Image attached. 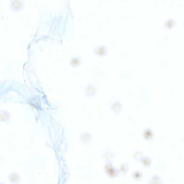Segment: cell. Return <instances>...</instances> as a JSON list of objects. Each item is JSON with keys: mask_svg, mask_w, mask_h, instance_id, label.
<instances>
[{"mask_svg": "<svg viewBox=\"0 0 184 184\" xmlns=\"http://www.w3.org/2000/svg\"><path fill=\"white\" fill-rule=\"evenodd\" d=\"M21 5H22V3L21 2V1H16L12 3V6L13 9H18L21 8V6H22Z\"/></svg>", "mask_w": 184, "mask_h": 184, "instance_id": "cell-11", "label": "cell"}, {"mask_svg": "<svg viewBox=\"0 0 184 184\" xmlns=\"http://www.w3.org/2000/svg\"><path fill=\"white\" fill-rule=\"evenodd\" d=\"M104 170L106 174L110 178H116L120 174V169L115 167L111 160L106 161L104 166Z\"/></svg>", "mask_w": 184, "mask_h": 184, "instance_id": "cell-1", "label": "cell"}, {"mask_svg": "<svg viewBox=\"0 0 184 184\" xmlns=\"http://www.w3.org/2000/svg\"><path fill=\"white\" fill-rule=\"evenodd\" d=\"M149 184H161V180L158 175H153L149 181Z\"/></svg>", "mask_w": 184, "mask_h": 184, "instance_id": "cell-5", "label": "cell"}, {"mask_svg": "<svg viewBox=\"0 0 184 184\" xmlns=\"http://www.w3.org/2000/svg\"><path fill=\"white\" fill-rule=\"evenodd\" d=\"M104 158L106 161L111 160L112 159L114 158L115 155L113 152L111 151H107L103 155Z\"/></svg>", "mask_w": 184, "mask_h": 184, "instance_id": "cell-8", "label": "cell"}, {"mask_svg": "<svg viewBox=\"0 0 184 184\" xmlns=\"http://www.w3.org/2000/svg\"><path fill=\"white\" fill-rule=\"evenodd\" d=\"M139 163H141L144 167L148 168L149 167L152 163V161L150 158L147 156H143L141 158Z\"/></svg>", "mask_w": 184, "mask_h": 184, "instance_id": "cell-2", "label": "cell"}, {"mask_svg": "<svg viewBox=\"0 0 184 184\" xmlns=\"http://www.w3.org/2000/svg\"><path fill=\"white\" fill-rule=\"evenodd\" d=\"M143 176V173L138 170L134 171L132 174V178L135 181H140L142 179Z\"/></svg>", "mask_w": 184, "mask_h": 184, "instance_id": "cell-3", "label": "cell"}, {"mask_svg": "<svg viewBox=\"0 0 184 184\" xmlns=\"http://www.w3.org/2000/svg\"><path fill=\"white\" fill-rule=\"evenodd\" d=\"M144 136L146 140H151L153 136V131L150 128H147L144 131Z\"/></svg>", "mask_w": 184, "mask_h": 184, "instance_id": "cell-4", "label": "cell"}, {"mask_svg": "<svg viewBox=\"0 0 184 184\" xmlns=\"http://www.w3.org/2000/svg\"><path fill=\"white\" fill-rule=\"evenodd\" d=\"M96 52L98 54L103 55L107 52V49H105L104 47H98L96 49Z\"/></svg>", "mask_w": 184, "mask_h": 184, "instance_id": "cell-9", "label": "cell"}, {"mask_svg": "<svg viewBox=\"0 0 184 184\" xmlns=\"http://www.w3.org/2000/svg\"><path fill=\"white\" fill-rule=\"evenodd\" d=\"M133 159L135 161L140 163L141 159L143 157L142 152L139 151H137L133 154Z\"/></svg>", "mask_w": 184, "mask_h": 184, "instance_id": "cell-7", "label": "cell"}, {"mask_svg": "<svg viewBox=\"0 0 184 184\" xmlns=\"http://www.w3.org/2000/svg\"><path fill=\"white\" fill-rule=\"evenodd\" d=\"M129 165L126 162L122 163L120 165V172L123 174V175L126 174L129 170Z\"/></svg>", "mask_w": 184, "mask_h": 184, "instance_id": "cell-6", "label": "cell"}, {"mask_svg": "<svg viewBox=\"0 0 184 184\" xmlns=\"http://www.w3.org/2000/svg\"><path fill=\"white\" fill-rule=\"evenodd\" d=\"M121 108V106L119 103L115 102L113 105L112 108L114 112H119Z\"/></svg>", "mask_w": 184, "mask_h": 184, "instance_id": "cell-12", "label": "cell"}, {"mask_svg": "<svg viewBox=\"0 0 184 184\" xmlns=\"http://www.w3.org/2000/svg\"><path fill=\"white\" fill-rule=\"evenodd\" d=\"M80 60L79 58L78 57H74L72 58L71 61V63L72 65L76 66L80 63Z\"/></svg>", "mask_w": 184, "mask_h": 184, "instance_id": "cell-10", "label": "cell"}]
</instances>
